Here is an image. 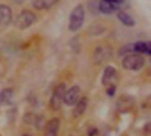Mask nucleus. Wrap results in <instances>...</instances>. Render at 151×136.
Here are the masks:
<instances>
[{"mask_svg":"<svg viewBox=\"0 0 151 136\" xmlns=\"http://www.w3.org/2000/svg\"><path fill=\"white\" fill-rule=\"evenodd\" d=\"M85 21V9L82 4L76 5L69 17V30L76 32L81 28Z\"/></svg>","mask_w":151,"mask_h":136,"instance_id":"1","label":"nucleus"},{"mask_svg":"<svg viewBox=\"0 0 151 136\" xmlns=\"http://www.w3.org/2000/svg\"><path fill=\"white\" fill-rule=\"evenodd\" d=\"M36 19V15L34 12L29 10H23L15 19L14 26L20 30H24L34 25Z\"/></svg>","mask_w":151,"mask_h":136,"instance_id":"2","label":"nucleus"},{"mask_svg":"<svg viewBox=\"0 0 151 136\" xmlns=\"http://www.w3.org/2000/svg\"><path fill=\"white\" fill-rule=\"evenodd\" d=\"M145 65V58L140 54H128L122 60V66L128 71H139Z\"/></svg>","mask_w":151,"mask_h":136,"instance_id":"3","label":"nucleus"},{"mask_svg":"<svg viewBox=\"0 0 151 136\" xmlns=\"http://www.w3.org/2000/svg\"><path fill=\"white\" fill-rule=\"evenodd\" d=\"M66 91V85L65 83L58 84L50 99V106L53 111H58L62 105V103H64V96Z\"/></svg>","mask_w":151,"mask_h":136,"instance_id":"4","label":"nucleus"},{"mask_svg":"<svg viewBox=\"0 0 151 136\" xmlns=\"http://www.w3.org/2000/svg\"><path fill=\"white\" fill-rule=\"evenodd\" d=\"M81 89L80 87L75 85L65 91L64 96V103L68 106H73L80 99Z\"/></svg>","mask_w":151,"mask_h":136,"instance_id":"5","label":"nucleus"},{"mask_svg":"<svg viewBox=\"0 0 151 136\" xmlns=\"http://www.w3.org/2000/svg\"><path fill=\"white\" fill-rule=\"evenodd\" d=\"M59 125L60 121L58 118H53L50 119L44 126L43 136H58Z\"/></svg>","mask_w":151,"mask_h":136,"instance_id":"6","label":"nucleus"},{"mask_svg":"<svg viewBox=\"0 0 151 136\" xmlns=\"http://www.w3.org/2000/svg\"><path fill=\"white\" fill-rule=\"evenodd\" d=\"M12 19V9L6 4H0V26H8Z\"/></svg>","mask_w":151,"mask_h":136,"instance_id":"7","label":"nucleus"},{"mask_svg":"<svg viewBox=\"0 0 151 136\" xmlns=\"http://www.w3.org/2000/svg\"><path fill=\"white\" fill-rule=\"evenodd\" d=\"M117 76V70L112 65H108L105 67L104 71V74L102 77V83L104 86H110L112 83L113 80Z\"/></svg>","mask_w":151,"mask_h":136,"instance_id":"8","label":"nucleus"},{"mask_svg":"<svg viewBox=\"0 0 151 136\" xmlns=\"http://www.w3.org/2000/svg\"><path fill=\"white\" fill-rule=\"evenodd\" d=\"M119 8H120L119 4H115L105 1H102L98 4V11L104 14H111L119 10Z\"/></svg>","mask_w":151,"mask_h":136,"instance_id":"9","label":"nucleus"},{"mask_svg":"<svg viewBox=\"0 0 151 136\" xmlns=\"http://www.w3.org/2000/svg\"><path fill=\"white\" fill-rule=\"evenodd\" d=\"M59 0H33V7L36 10H48L58 4Z\"/></svg>","mask_w":151,"mask_h":136,"instance_id":"10","label":"nucleus"},{"mask_svg":"<svg viewBox=\"0 0 151 136\" xmlns=\"http://www.w3.org/2000/svg\"><path fill=\"white\" fill-rule=\"evenodd\" d=\"M88 106V99L86 97H81L79 99V101L76 103L75 107L73 112V116L74 118H79L81 117L86 111Z\"/></svg>","mask_w":151,"mask_h":136,"instance_id":"11","label":"nucleus"},{"mask_svg":"<svg viewBox=\"0 0 151 136\" xmlns=\"http://www.w3.org/2000/svg\"><path fill=\"white\" fill-rule=\"evenodd\" d=\"M133 51L138 53H144L146 55L151 54V45L150 42H137L133 44Z\"/></svg>","mask_w":151,"mask_h":136,"instance_id":"12","label":"nucleus"},{"mask_svg":"<svg viewBox=\"0 0 151 136\" xmlns=\"http://www.w3.org/2000/svg\"><path fill=\"white\" fill-rule=\"evenodd\" d=\"M13 97V90L12 89L6 88L0 91V104L8 105L11 104Z\"/></svg>","mask_w":151,"mask_h":136,"instance_id":"13","label":"nucleus"},{"mask_svg":"<svg viewBox=\"0 0 151 136\" xmlns=\"http://www.w3.org/2000/svg\"><path fill=\"white\" fill-rule=\"evenodd\" d=\"M118 19L122 24H124L127 27H131L135 25V21H134V18L125 12H119L118 13Z\"/></svg>","mask_w":151,"mask_h":136,"instance_id":"14","label":"nucleus"},{"mask_svg":"<svg viewBox=\"0 0 151 136\" xmlns=\"http://www.w3.org/2000/svg\"><path fill=\"white\" fill-rule=\"evenodd\" d=\"M105 53H106V52H105V50H104V48H102V47L96 48V51L94 52L95 61H96V63H101V62H103L104 59V58H105V55H106Z\"/></svg>","mask_w":151,"mask_h":136,"instance_id":"15","label":"nucleus"},{"mask_svg":"<svg viewBox=\"0 0 151 136\" xmlns=\"http://www.w3.org/2000/svg\"><path fill=\"white\" fill-rule=\"evenodd\" d=\"M116 89H117L116 85H114V84H111V85L108 86V89H106L107 95L110 96H113L115 95V93H116Z\"/></svg>","mask_w":151,"mask_h":136,"instance_id":"16","label":"nucleus"},{"mask_svg":"<svg viewBox=\"0 0 151 136\" xmlns=\"http://www.w3.org/2000/svg\"><path fill=\"white\" fill-rule=\"evenodd\" d=\"M105 2H109L111 4H121L125 2V0H103Z\"/></svg>","mask_w":151,"mask_h":136,"instance_id":"17","label":"nucleus"},{"mask_svg":"<svg viewBox=\"0 0 151 136\" xmlns=\"http://www.w3.org/2000/svg\"><path fill=\"white\" fill-rule=\"evenodd\" d=\"M14 4H22L23 2H25L26 0H12Z\"/></svg>","mask_w":151,"mask_h":136,"instance_id":"18","label":"nucleus"},{"mask_svg":"<svg viewBox=\"0 0 151 136\" xmlns=\"http://www.w3.org/2000/svg\"><path fill=\"white\" fill-rule=\"evenodd\" d=\"M22 136H30L29 135H22Z\"/></svg>","mask_w":151,"mask_h":136,"instance_id":"19","label":"nucleus"},{"mask_svg":"<svg viewBox=\"0 0 151 136\" xmlns=\"http://www.w3.org/2000/svg\"><path fill=\"white\" fill-rule=\"evenodd\" d=\"M70 136H73V135H70Z\"/></svg>","mask_w":151,"mask_h":136,"instance_id":"20","label":"nucleus"}]
</instances>
